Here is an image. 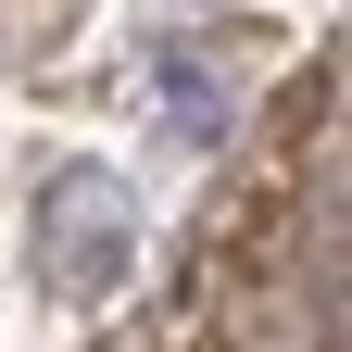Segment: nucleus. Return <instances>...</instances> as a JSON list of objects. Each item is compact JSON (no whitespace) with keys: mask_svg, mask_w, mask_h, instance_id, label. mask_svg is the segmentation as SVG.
I'll use <instances>...</instances> for the list:
<instances>
[{"mask_svg":"<svg viewBox=\"0 0 352 352\" xmlns=\"http://www.w3.org/2000/svg\"><path fill=\"white\" fill-rule=\"evenodd\" d=\"M38 252H51V289L63 302H113L126 252H139V214L101 164H63L51 189H38Z\"/></svg>","mask_w":352,"mask_h":352,"instance_id":"f257e3e1","label":"nucleus"},{"mask_svg":"<svg viewBox=\"0 0 352 352\" xmlns=\"http://www.w3.org/2000/svg\"><path fill=\"white\" fill-rule=\"evenodd\" d=\"M164 126H176V139H201V151H214V139L239 126V88L214 76L201 51H164Z\"/></svg>","mask_w":352,"mask_h":352,"instance_id":"f03ea898","label":"nucleus"}]
</instances>
